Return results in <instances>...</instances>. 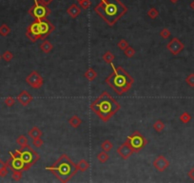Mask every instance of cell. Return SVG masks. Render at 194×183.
I'll list each match as a JSON object with an SVG mask.
<instances>
[{
    "mask_svg": "<svg viewBox=\"0 0 194 183\" xmlns=\"http://www.w3.org/2000/svg\"><path fill=\"white\" fill-rule=\"evenodd\" d=\"M94 12L109 26L112 27L128 13V8L120 0H101L94 7Z\"/></svg>",
    "mask_w": 194,
    "mask_h": 183,
    "instance_id": "6da1fadb",
    "label": "cell"
},
{
    "mask_svg": "<svg viewBox=\"0 0 194 183\" xmlns=\"http://www.w3.org/2000/svg\"><path fill=\"white\" fill-rule=\"evenodd\" d=\"M158 15H159V12L155 8H153V7L150 8L149 11H148V16L149 18H151V19H155Z\"/></svg>",
    "mask_w": 194,
    "mask_h": 183,
    "instance_id": "f1b7e54d",
    "label": "cell"
},
{
    "mask_svg": "<svg viewBox=\"0 0 194 183\" xmlns=\"http://www.w3.org/2000/svg\"><path fill=\"white\" fill-rule=\"evenodd\" d=\"M109 158H110L109 155H108V153H107V152H105V151L99 153L98 155H97V159H98L99 162H101V163L107 162V161L109 160Z\"/></svg>",
    "mask_w": 194,
    "mask_h": 183,
    "instance_id": "d4e9b609",
    "label": "cell"
},
{
    "mask_svg": "<svg viewBox=\"0 0 194 183\" xmlns=\"http://www.w3.org/2000/svg\"><path fill=\"white\" fill-rule=\"evenodd\" d=\"M8 165L0 158V177H4L8 175Z\"/></svg>",
    "mask_w": 194,
    "mask_h": 183,
    "instance_id": "ffe728a7",
    "label": "cell"
},
{
    "mask_svg": "<svg viewBox=\"0 0 194 183\" xmlns=\"http://www.w3.org/2000/svg\"><path fill=\"white\" fill-rule=\"evenodd\" d=\"M54 30V25L47 18L43 19V20H35L27 28L26 36L31 42L34 43L38 39L44 40Z\"/></svg>",
    "mask_w": 194,
    "mask_h": 183,
    "instance_id": "5b68a950",
    "label": "cell"
},
{
    "mask_svg": "<svg viewBox=\"0 0 194 183\" xmlns=\"http://www.w3.org/2000/svg\"><path fill=\"white\" fill-rule=\"evenodd\" d=\"M10 155H11V157L10 159L6 162L8 168L11 169V171H27L31 167H29L27 164H25L24 161L21 159V157H19L17 151L15 150L14 153L10 152Z\"/></svg>",
    "mask_w": 194,
    "mask_h": 183,
    "instance_id": "ba28073f",
    "label": "cell"
},
{
    "mask_svg": "<svg viewBox=\"0 0 194 183\" xmlns=\"http://www.w3.org/2000/svg\"><path fill=\"white\" fill-rule=\"evenodd\" d=\"M79 3V7L83 10H87V9H89L90 6L91 5V0H83V1H80L78 2Z\"/></svg>",
    "mask_w": 194,
    "mask_h": 183,
    "instance_id": "836d02e7",
    "label": "cell"
},
{
    "mask_svg": "<svg viewBox=\"0 0 194 183\" xmlns=\"http://www.w3.org/2000/svg\"><path fill=\"white\" fill-rule=\"evenodd\" d=\"M102 58H103V60H104L106 63H109V64H111V63H112V61L114 60V58H115V55H114V54H113L111 52L108 51V52H106V53L103 54Z\"/></svg>",
    "mask_w": 194,
    "mask_h": 183,
    "instance_id": "44dd1931",
    "label": "cell"
},
{
    "mask_svg": "<svg viewBox=\"0 0 194 183\" xmlns=\"http://www.w3.org/2000/svg\"><path fill=\"white\" fill-rule=\"evenodd\" d=\"M2 58L6 61V62H10L13 58H14V54L11 51H6L3 54H2Z\"/></svg>",
    "mask_w": 194,
    "mask_h": 183,
    "instance_id": "f546056e",
    "label": "cell"
},
{
    "mask_svg": "<svg viewBox=\"0 0 194 183\" xmlns=\"http://www.w3.org/2000/svg\"><path fill=\"white\" fill-rule=\"evenodd\" d=\"M69 124L72 128H78L80 125L82 124V119L78 117V115H73L69 119Z\"/></svg>",
    "mask_w": 194,
    "mask_h": 183,
    "instance_id": "ac0fdd59",
    "label": "cell"
},
{
    "mask_svg": "<svg viewBox=\"0 0 194 183\" xmlns=\"http://www.w3.org/2000/svg\"><path fill=\"white\" fill-rule=\"evenodd\" d=\"M165 128V124L162 120H157L153 123V129L157 133H161Z\"/></svg>",
    "mask_w": 194,
    "mask_h": 183,
    "instance_id": "cb8c5ba5",
    "label": "cell"
},
{
    "mask_svg": "<svg viewBox=\"0 0 194 183\" xmlns=\"http://www.w3.org/2000/svg\"><path fill=\"white\" fill-rule=\"evenodd\" d=\"M120 108L121 105L106 91L91 104V111L105 122L109 121L120 110Z\"/></svg>",
    "mask_w": 194,
    "mask_h": 183,
    "instance_id": "7a4b0ae2",
    "label": "cell"
},
{
    "mask_svg": "<svg viewBox=\"0 0 194 183\" xmlns=\"http://www.w3.org/2000/svg\"><path fill=\"white\" fill-rule=\"evenodd\" d=\"M33 97L32 96V94L27 91H22L17 96L18 102L20 103L22 106H24V107H26V106H28L29 104H30L33 101Z\"/></svg>",
    "mask_w": 194,
    "mask_h": 183,
    "instance_id": "5bb4252c",
    "label": "cell"
},
{
    "mask_svg": "<svg viewBox=\"0 0 194 183\" xmlns=\"http://www.w3.org/2000/svg\"><path fill=\"white\" fill-rule=\"evenodd\" d=\"M170 34H171V33L169 32V29H167V28L163 29V30L160 32V35H161L162 38H164V39H168V38L170 36Z\"/></svg>",
    "mask_w": 194,
    "mask_h": 183,
    "instance_id": "e575fe53",
    "label": "cell"
},
{
    "mask_svg": "<svg viewBox=\"0 0 194 183\" xmlns=\"http://www.w3.org/2000/svg\"><path fill=\"white\" fill-rule=\"evenodd\" d=\"M26 82L33 89H40L44 83V80L39 74L36 71H33L26 78Z\"/></svg>",
    "mask_w": 194,
    "mask_h": 183,
    "instance_id": "30bf717a",
    "label": "cell"
},
{
    "mask_svg": "<svg viewBox=\"0 0 194 183\" xmlns=\"http://www.w3.org/2000/svg\"><path fill=\"white\" fill-rule=\"evenodd\" d=\"M12 178L14 181H19L22 178V171H13Z\"/></svg>",
    "mask_w": 194,
    "mask_h": 183,
    "instance_id": "1f68e13d",
    "label": "cell"
},
{
    "mask_svg": "<svg viewBox=\"0 0 194 183\" xmlns=\"http://www.w3.org/2000/svg\"><path fill=\"white\" fill-rule=\"evenodd\" d=\"M16 143L18 144L19 146H20L21 148L29 145V143H28V138L26 136H24V134H22V136H19L17 138H16Z\"/></svg>",
    "mask_w": 194,
    "mask_h": 183,
    "instance_id": "603a6c76",
    "label": "cell"
},
{
    "mask_svg": "<svg viewBox=\"0 0 194 183\" xmlns=\"http://www.w3.org/2000/svg\"><path fill=\"white\" fill-rule=\"evenodd\" d=\"M185 48V45H184L177 37H173L172 39L168 43L167 45V49L173 54V55H177L179 54Z\"/></svg>",
    "mask_w": 194,
    "mask_h": 183,
    "instance_id": "8fae6325",
    "label": "cell"
},
{
    "mask_svg": "<svg viewBox=\"0 0 194 183\" xmlns=\"http://www.w3.org/2000/svg\"><path fill=\"white\" fill-rule=\"evenodd\" d=\"M46 171L51 172L59 181L66 183L70 181L79 170L77 164H75L66 153H63L52 166L46 167Z\"/></svg>",
    "mask_w": 194,
    "mask_h": 183,
    "instance_id": "277c9868",
    "label": "cell"
},
{
    "mask_svg": "<svg viewBox=\"0 0 194 183\" xmlns=\"http://www.w3.org/2000/svg\"><path fill=\"white\" fill-rule=\"evenodd\" d=\"M111 68L113 71L106 78V83L118 95H122L130 90L134 83V79L123 67H114L111 64Z\"/></svg>",
    "mask_w": 194,
    "mask_h": 183,
    "instance_id": "3957f363",
    "label": "cell"
},
{
    "mask_svg": "<svg viewBox=\"0 0 194 183\" xmlns=\"http://www.w3.org/2000/svg\"><path fill=\"white\" fill-rule=\"evenodd\" d=\"M11 33V29L7 24H2L0 26V35L2 36H7Z\"/></svg>",
    "mask_w": 194,
    "mask_h": 183,
    "instance_id": "484cf974",
    "label": "cell"
},
{
    "mask_svg": "<svg viewBox=\"0 0 194 183\" xmlns=\"http://www.w3.org/2000/svg\"><path fill=\"white\" fill-rule=\"evenodd\" d=\"M28 13L30 14L35 20H43L46 19L49 15L51 14V10L49 9L48 5L42 4L37 0H34V5L29 9Z\"/></svg>",
    "mask_w": 194,
    "mask_h": 183,
    "instance_id": "8992f818",
    "label": "cell"
},
{
    "mask_svg": "<svg viewBox=\"0 0 194 183\" xmlns=\"http://www.w3.org/2000/svg\"><path fill=\"white\" fill-rule=\"evenodd\" d=\"M19 157L24 161L25 164H27L29 167H32L35 162L39 160L40 157L39 155L31 147V146H25L21 148V150H16Z\"/></svg>",
    "mask_w": 194,
    "mask_h": 183,
    "instance_id": "52a82bcc",
    "label": "cell"
},
{
    "mask_svg": "<svg viewBox=\"0 0 194 183\" xmlns=\"http://www.w3.org/2000/svg\"><path fill=\"white\" fill-rule=\"evenodd\" d=\"M40 49L43 53L45 54H49L51 53L52 50L53 49V45L48 40H43V42L40 44Z\"/></svg>",
    "mask_w": 194,
    "mask_h": 183,
    "instance_id": "2e32d148",
    "label": "cell"
},
{
    "mask_svg": "<svg viewBox=\"0 0 194 183\" xmlns=\"http://www.w3.org/2000/svg\"><path fill=\"white\" fill-rule=\"evenodd\" d=\"M113 147V144L110 141V140H105L102 144H101V149L105 152H110Z\"/></svg>",
    "mask_w": 194,
    "mask_h": 183,
    "instance_id": "4316f807",
    "label": "cell"
},
{
    "mask_svg": "<svg viewBox=\"0 0 194 183\" xmlns=\"http://www.w3.org/2000/svg\"><path fill=\"white\" fill-rule=\"evenodd\" d=\"M76 1H78V2H80V1H83V0H76Z\"/></svg>",
    "mask_w": 194,
    "mask_h": 183,
    "instance_id": "7bdbcfd3",
    "label": "cell"
},
{
    "mask_svg": "<svg viewBox=\"0 0 194 183\" xmlns=\"http://www.w3.org/2000/svg\"><path fill=\"white\" fill-rule=\"evenodd\" d=\"M124 54H125V55L128 57V58H131V57H133L134 56V54H135V51H134V49L132 47H128L127 49H126L125 51H124Z\"/></svg>",
    "mask_w": 194,
    "mask_h": 183,
    "instance_id": "4dcf8cb0",
    "label": "cell"
},
{
    "mask_svg": "<svg viewBox=\"0 0 194 183\" xmlns=\"http://www.w3.org/2000/svg\"><path fill=\"white\" fill-rule=\"evenodd\" d=\"M127 141L130 147L134 150L135 153H138L140 152L146 145L148 144V140L146 139L140 132L138 131H135L134 133H132L131 136L127 137Z\"/></svg>",
    "mask_w": 194,
    "mask_h": 183,
    "instance_id": "9c48e42d",
    "label": "cell"
},
{
    "mask_svg": "<svg viewBox=\"0 0 194 183\" xmlns=\"http://www.w3.org/2000/svg\"><path fill=\"white\" fill-rule=\"evenodd\" d=\"M84 76L85 78L88 79L89 81H93L96 78H97V73L92 69V68H90V69H88L86 72H85V74H84Z\"/></svg>",
    "mask_w": 194,
    "mask_h": 183,
    "instance_id": "d6986e66",
    "label": "cell"
},
{
    "mask_svg": "<svg viewBox=\"0 0 194 183\" xmlns=\"http://www.w3.org/2000/svg\"><path fill=\"white\" fill-rule=\"evenodd\" d=\"M37 1H39L40 3L45 4V5H49V4H51L53 0H37Z\"/></svg>",
    "mask_w": 194,
    "mask_h": 183,
    "instance_id": "ab89813d",
    "label": "cell"
},
{
    "mask_svg": "<svg viewBox=\"0 0 194 183\" xmlns=\"http://www.w3.org/2000/svg\"><path fill=\"white\" fill-rule=\"evenodd\" d=\"M179 119H180V121L183 122V123H188V122L191 120V115H190L189 113L185 112V113H183L180 115Z\"/></svg>",
    "mask_w": 194,
    "mask_h": 183,
    "instance_id": "83f0119b",
    "label": "cell"
},
{
    "mask_svg": "<svg viewBox=\"0 0 194 183\" xmlns=\"http://www.w3.org/2000/svg\"><path fill=\"white\" fill-rule=\"evenodd\" d=\"M43 140L40 138V137H37V138H33V146H35L36 148H40L42 145H43Z\"/></svg>",
    "mask_w": 194,
    "mask_h": 183,
    "instance_id": "74e56055",
    "label": "cell"
},
{
    "mask_svg": "<svg viewBox=\"0 0 194 183\" xmlns=\"http://www.w3.org/2000/svg\"><path fill=\"white\" fill-rule=\"evenodd\" d=\"M4 102H5L6 106H8V107H13V106L14 105V103H15V99L13 97V96H8V97L5 98Z\"/></svg>",
    "mask_w": 194,
    "mask_h": 183,
    "instance_id": "d590c367",
    "label": "cell"
},
{
    "mask_svg": "<svg viewBox=\"0 0 194 183\" xmlns=\"http://www.w3.org/2000/svg\"><path fill=\"white\" fill-rule=\"evenodd\" d=\"M169 166V161L164 156H159L156 159L153 161V167L158 172H164Z\"/></svg>",
    "mask_w": 194,
    "mask_h": 183,
    "instance_id": "4fadbf2b",
    "label": "cell"
},
{
    "mask_svg": "<svg viewBox=\"0 0 194 183\" xmlns=\"http://www.w3.org/2000/svg\"><path fill=\"white\" fill-rule=\"evenodd\" d=\"M0 59H1V55H0Z\"/></svg>",
    "mask_w": 194,
    "mask_h": 183,
    "instance_id": "ee69618b",
    "label": "cell"
},
{
    "mask_svg": "<svg viewBox=\"0 0 194 183\" xmlns=\"http://www.w3.org/2000/svg\"><path fill=\"white\" fill-rule=\"evenodd\" d=\"M77 167H78V170L82 173L86 172L87 170H88L90 168V164L88 163V161L85 160V159H81L79 162H78V164H77Z\"/></svg>",
    "mask_w": 194,
    "mask_h": 183,
    "instance_id": "7402d4cb",
    "label": "cell"
},
{
    "mask_svg": "<svg viewBox=\"0 0 194 183\" xmlns=\"http://www.w3.org/2000/svg\"><path fill=\"white\" fill-rule=\"evenodd\" d=\"M67 13L69 14L72 18H76L77 16H78L81 13V9L78 5L76 4H72L69 9L67 10Z\"/></svg>",
    "mask_w": 194,
    "mask_h": 183,
    "instance_id": "9a60e30c",
    "label": "cell"
},
{
    "mask_svg": "<svg viewBox=\"0 0 194 183\" xmlns=\"http://www.w3.org/2000/svg\"><path fill=\"white\" fill-rule=\"evenodd\" d=\"M169 1H170L171 3H173V4H176V3L179 1V0H169Z\"/></svg>",
    "mask_w": 194,
    "mask_h": 183,
    "instance_id": "b9f144b4",
    "label": "cell"
},
{
    "mask_svg": "<svg viewBox=\"0 0 194 183\" xmlns=\"http://www.w3.org/2000/svg\"><path fill=\"white\" fill-rule=\"evenodd\" d=\"M186 83L189 86V87L194 88V74H190L189 75L187 76Z\"/></svg>",
    "mask_w": 194,
    "mask_h": 183,
    "instance_id": "d6a6232c",
    "label": "cell"
},
{
    "mask_svg": "<svg viewBox=\"0 0 194 183\" xmlns=\"http://www.w3.org/2000/svg\"><path fill=\"white\" fill-rule=\"evenodd\" d=\"M188 176L189 177V178L190 179H192L193 181H194V166L192 167V169L188 173Z\"/></svg>",
    "mask_w": 194,
    "mask_h": 183,
    "instance_id": "f35d334b",
    "label": "cell"
},
{
    "mask_svg": "<svg viewBox=\"0 0 194 183\" xmlns=\"http://www.w3.org/2000/svg\"><path fill=\"white\" fill-rule=\"evenodd\" d=\"M28 134H29V137H32L33 139V138H37V137H40L42 136V131L38 127L34 126V127H33L30 131L28 132Z\"/></svg>",
    "mask_w": 194,
    "mask_h": 183,
    "instance_id": "e0dca14e",
    "label": "cell"
},
{
    "mask_svg": "<svg viewBox=\"0 0 194 183\" xmlns=\"http://www.w3.org/2000/svg\"><path fill=\"white\" fill-rule=\"evenodd\" d=\"M189 7H190V9H192V10H193V11H194V0H193V1H192L191 3H190Z\"/></svg>",
    "mask_w": 194,
    "mask_h": 183,
    "instance_id": "60d3db41",
    "label": "cell"
},
{
    "mask_svg": "<svg viewBox=\"0 0 194 183\" xmlns=\"http://www.w3.org/2000/svg\"><path fill=\"white\" fill-rule=\"evenodd\" d=\"M117 153H118V155H119L123 159L126 160V159H128L129 157H130L135 152H134V150L130 147V144H129L127 141H125L120 147H118Z\"/></svg>",
    "mask_w": 194,
    "mask_h": 183,
    "instance_id": "7c38bea8",
    "label": "cell"
},
{
    "mask_svg": "<svg viewBox=\"0 0 194 183\" xmlns=\"http://www.w3.org/2000/svg\"><path fill=\"white\" fill-rule=\"evenodd\" d=\"M117 46H118V48H119V50L125 51V50L129 47V43H128L127 41H126L125 39H122V40H120V42H118Z\"/></svg>",
    "mask_w": 194,
    "mask_h": 183,
    "instance_id": "8d00e7d4",
    "label": "cell"
}]
</instances>
